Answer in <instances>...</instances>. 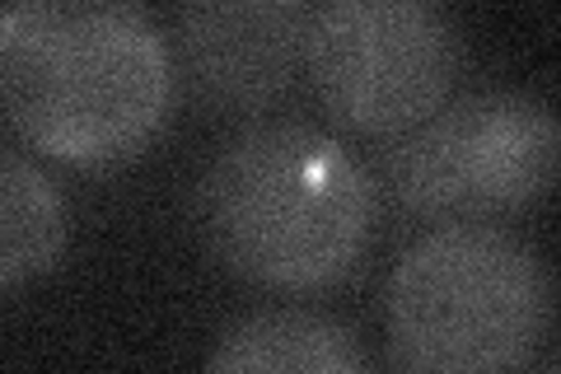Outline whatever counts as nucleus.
Wrapping results in <instances>:
<instances>
[{
	"instance_id": "nucleus-1",
	"label": "nucleus",
	"mask_w": 561,
	"mask_h": 374,
	"mask_svg": "<svg viewBox=\"0 0 561 374\" xmlns=\"http://www.w3.org/2000/svg\"><path fill=\"white\" fill-rule=\"evenodd\" d=\"M179 70L169 33L127 0H14L0 10V113L33 150L108 169L164 132Z\"/></svg>"
},
{
	"instance_id": "nucleus-2",
	"label": "nucleus",
	"mask_w": 561,
	"mask_h": 374,
	"mask_svg": "<svg viewBox=\"0 0 561 374\" xmlns=\"http://www.w3.org/2000/svg\"><path fill=\"white\" fill-rule=\"evenodd\" d=\"M192 220L225 272L267 291H323L370 248L379 183L332 132L272 117L206 159Z\"/></svg>"
},
{
	"instance_id": "nucleus-3",
	"label": "nucleus",
	"mask_w": 561,
	"mask_h": 374,
	"mask_svg": "<svg viewBox=\"0 0 561 374\" xmlns=\"http://www.w3.org/2000/svg\"><path fill=\"white\" fill-rule=\"evenodd\" d=\"M383 324L402 374H511L548 337V262L505 225H435L393 262Z\"/></svg>"
},
{
	"instance_id": "nucleus-4",
	"label": "nucleus",
	"mask_w": 561,
	"mask_h": 374,
	"mask_svg": "<svg viewBox=\"0 0 561 374\" xmlns=\"http://www.w3.org/2000/svg\"><path fill=\"white\" fill-rule=\"evenodd\" d=\"M557 113L524 89L449 99L379 155V192L435 225L496 220L548 197L557 178Z\"/></svg>"
},
{
	"instance_id": "nucleus-5",
	"label": "nucleus",
	"mask_w": 561,
	"mask_h": 374,
	"mask_svg": "<svg viewBox=\"0 0 561 374\" xmlns=\"http://www.w3.org/2000/svg\"><path fill=\"white\" fill-rule=\"evenodd\" d=\"M305 70L342 127L402 136L449 103L463 29L431 0H328L309 14Z\"/></svg>"
},
{
	"instance_id": "nucleus-6",
	"label": "nucleus",
	"mask_w": 561,
	"mask_h": 374,
	"mask_svg": "<svg viewBox=\"0 0 561 374\" xmlns=\"http://www.w3.org/2000/svg\"><path fill=\"white\" fill-rule=\"evenodd\" d=\"M313 5L300 0H197L179 10L173 70L216 113H257L295 84L305 66Z\"/></svg>"
},
{
	"instance_id": "nucleus-7",
	"label": "nucleus",
	"mask_w": 561,
	"mask_h": 374,
	"mask_svg": "<svg viewBox=\"0 0 561 374\" xmlns=\"http://www.w3.org/2000/svg\"><path fill=\"white\" fill-rule=\"evenodd\" d=\"M206 374H370L360 337L309 305H267L230 324Z\"/></svg>"
},
{
	"instance_id": "nucleus-8",
	"label": "nucleus",
	"mask_w": 561,
	"mask_h": 374,
	"mask_svg": "<svg viewBox=\"0 0 561 374\" xmlns=\"http://www.w3.org/2000/svg\"><path fill=\"white\" fill-rule=\"evenodd\" d=\"M70 243V206L38 159L0 150V291L47 276Z\"/></svg>"
},
{
	"instance_id": "nucleus-9",
	"label": "nucleus",
	"mask_w": 561,
	"mask_h": 374,
	"mask_svg": "<svg viewBox=\"0 0 561 374\" xmlns=\"http://www.w3.org/2000/svg\"><path fill=\"white\" fill-rule=\"evenodd\" d=\"M538 374H557V365H542V370H538Z\"/></svg>"
}]
</instances>
